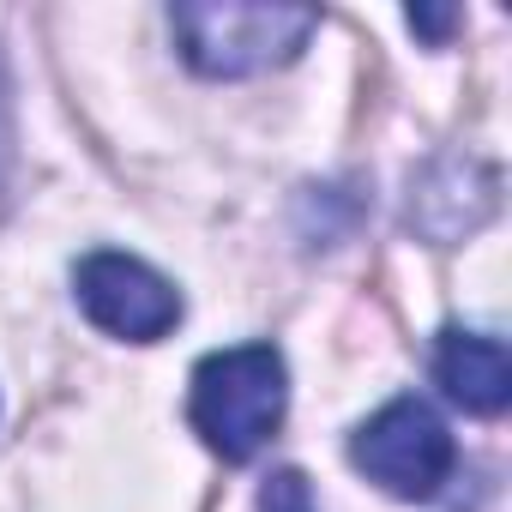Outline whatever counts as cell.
<instances>
[{"label":"cell","instance_id":"obj_2","mask_svg":"<svg viewBox=\"0 0 512 512\" xmlns=\"http://www.w3.org/2000/svg\"><path fill=\"white\" fill-rule=\"evenodd\" d=\"M169 31L199 79H253L296 61L320 31V13L266 0H181L169 7Z\"/></svg>","mask_w":512,"mask_h":512},{"label":"cell","instance_id":"obj_6","mask_svg":"<svg viewBox=\"0 0 512 512\" xmlns=\"http://www.w3.org/2000/svg\"><path fill=\"white\" fill-rule=\"evenodd\" d=\"M434 386L464 410V416H500L512 404V356L488 332L446 326L434 338Z\"/></svg>","mask_w":512,"mask_h":512},{"label":"cell","instance_id":"obj_8","mask_svg":"<svg viewBox=\"0 0 512 512\" xmlns=\"http://www.w3.org/2000/svg\"><path fill=\"white\" fill-rule=\"evenodd\" d=\"M452 25H458V13H452V7H410V31H422L428 43H446V37H452Z\"/></svg>","mask_w":512,"mask_h":512},{"label":"cell","instance_id":"obj_4","mask_svg":"<svg viewBox=\"0 0 512 512\" xmlns=\"http://www.w3.org/2000/svg\"><path fill=\"white\" fill-rule=\"evenodd\" d=\"M73 296L85 308V320L121 344H157L181 326V290L145 266L139 253L121 247H97L73 266Z\"/></svg>","mask_w":512,"mask_h":512},{"label":"cell","instance_id":"obj_5","mask_svg":"<svg viewBox=\"0 0 512 512\" xmlns=\"http://www.w3.org/2000/svg\"><path fill=\"white\" fill-rule=\"evenodd\" d=\"M494 211H500V169L476 151H440L410 175L404 217L434 247H452V241L476 235Z\"/></svg>","mask_w":512,"mask_h":512},{"label":"cell","instance_id":"obj_3","mask_svg":"<svg viewBox=\"0 0 512 512\" xmlns=\"http://www.w3.org/2000/svg\"><path fill=\"white\" fill-rule=\"evenodd\" d=\"M350 464L392 500H434L458 470V440L422 398H392L350 434Z\"/></svg>","mask_w":512,"mask_h":512},{"label":"cell","instance_id":"obj_7","mask_svg":"<svg viewBox=\"0 0 512 512\" xmlns=\"http://www.w3.org/2000/svg\"><path fill=\"white\" fill-rule=\"evenodd\" d=\"M260 512H320V506H314L308 476L284 464V470H272V476L260 482Z\"/></svg>","mask_w":512,"mask_h":512},{"label":"cell","instance_id":"obj_1","mask_svg":"<svg viewBox=\"0 0 512 512\" xmlns=\"http://www.w3.org/2000/svg\"><path fill=\"white\" fill-rule=\"evenodd\" d=\"M284 410H290V368L278 344L211 350L187 380V422L223 464L260 458L266 440L284 428Z\"/></svg>","mask_w":512,"mask_h":512}]
</instances>
